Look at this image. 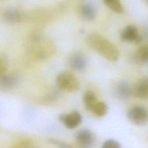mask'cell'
Returning a JSON list of instances; mask_svg holds the SVG:
<instances>
[{"label":"cell","mask_w":148,"mask_h":148,"mask_svg":"<svg viewBox=\"0 0 148 148\" xmlns=\"http://www.w3.org/2000/svg\"><path fill=\"white\" fill-rule=\"evenodd\" d=\"M87 43L93 50L110 61H116L119 58V51L109 40L97 34H92L87 38Z\"/></svg>","instance_id":"1"},{"label":"cell","mask_w":148,"mask_h":148,"mask_svg":"<svg viewBox=\"0 0 148 148\" xmlns=\"http://www.w3.org/2000/svg\"><path fill=\"white\" fill-rule=\"evenodd\" d=\"M56 83L60 89L66 92H75L80 88L79 80L75 75L69 72H62L56 77Z\"/></svg>","instance_id":"2"},{"label":"cell","mask_w":148,"mask_h":148,"mask_svg":"<svg viewBox=\"0 0 148 148\" xmlns=\"http://www.w3.org/2000/svg\"><path fill=\"white\" fill-rule=\"evenodd\" d=\"M127 117L132 123L136 125H143L148 120V112L142 106L135 105L127 112Z\"/></svg>","instance_id":"3"},{"label":"cell","mask_w":148,"mask_h":148,"mask_svg":"<svg viewBox=\"0 0 148 148\" xmlns=\"http://www.w3.org/2000/svg\"><path fill=\"white\" fill-rule=\"evenodd\" d=\"M76 142L81 148H91L95 142L94 133L89 130L84 129L76 134Z\"/></svg>","instance_id":"4"},{"label":"cell","mask_w":148,"mask_h":148,"mask_svg":"<svg viewBox=\"0 0 148 148\" xmlns=\"http://www.w3.org/2000/svg\"><path fill=\"white\" fill-rule=\"evenodd\" d=\"M60 120L69 129L77 127L82 122V115L77 111H73L67 114H61L59 116Z\"/></svg>","instance_id":"5"},{"label":"cell","mask_w":148,"mask_h":148,"mask_svg":"<svg viewBox=\"0 0 148 148\" xmlns=\"http://www.w3.org/2000/svg\"><path fill=\"white\" fill-rule=\"evenodd\" d=\"M121 38L123 41L135 43H139L142 40L137 28L134 25H127L121 32Z\"/></svg>","instance_id":"6"},{"label":"cell","mask_w":148,"mask_h":148,"mask_svg":"<svg viewBox=\"0 0 148 148\" xmlns=\"http://www.w3.org/2000/svg\"><path fill=\"white\" fill-rule=\"evenodd\" d=\"M114 93L119 99L127 100L131 97L133 93V90L128 83L121 81L116 84L114 88Z\"/></svg>","instance_id":"7"},{"label":"cell","mask_w":148,"mask_h":148,"mask_svg":"<svg viewBox=\"0 0 148 148\" xmlns=\"http://www.w3.org/2000/svg\"><path fill=\"white\" fill-rule=\"evenodd\" d=\"M69 64L71 68L78 71H83L87 66L86 57L81 53H73L69 58Z\"/></svg>","instance_id":"8"},{"label":"cell","mask_w":148,"mask_h":148,"mask_svg":"<svg viewBox=\"0 0 148 148\" xmlns=\"http://www.w3.org/2000/svg\"><path fill=\"white\" fill-rule=\"evenodd\" d=\"M133 92L140 98H144L148 95V77H144L139 80L136 84Z\"/></svg>","instance_id":"9"},{"label":"cell","mask_w":148,"mask_h":148,"mask_svg":"<svg viewBox=\"0 0 148 148\" xmlns=\"http://www.w3.org/2000/svg\"><path fill=\"white\" fill-rule=\"evenodd\" d=\"M23 13L16 9H9L5 11L3 18L5 21L10 23H16L21 21L23 19Z\"/></svg>","instance_id":"10"},{"label":"cell","mask_w":148,"mask_h":148,"mask_svg":"<svg viewBox=\"0 0 148 148\" xmlns=\"http://www.w3.org/2000/svg\"><path fill=\"white\" fill-rule=\"evenodd\" d=\"M81 16L86 20H91L96 16V9L94 6L91 3H85L80 8Z\"/></svg>","instance_id":"11"},{"label":"cell","mask_w":148,"mask_h":148,"mask_svg":"<svg viewBox=\"0 0 148 148\" xmlns=\"http://www.w3.org/2000/svg\"><path fill=\"white\" fill-rule=\"evenodd\" d=\"M18 82V78L13 75H4L0 77V88L8 90L14 87Z\"/></svg>","instance_id":"12"},{"label":"cell","mask_w":148,"mask_h":148,"mask_svg":"<svg viewBox=\"0 0 148 148\" xmlns=\"http://www.w3.org/2000/svg\"><path fill=\"white\" fill-rule=\"evenodd\" d=\"M83 102L86 109L91 111L98 102L97 97L94 91L91 90L86 91L83 96Z\"/></svg>","instance_id":"13"},{"label":"cell","mask_w":148,"mask_h":148,"mask_svg":"<svg viewBox=\"0 0 148 148\" xmlns=\"http://www.w3.org/2000/svg\"><path fill=\"white\" fill-rule=\"evenodd\" d=\"M135 60L140 64L148 62V46H142L138 49L135 54Z\"/></svg>","instance_id":"14"},{"label":"cell","mask_w":148,"mask_h":148,"mask_svg":"<svg viewBox=\"0 0 148 148\" xmlns=\"http://www.w3.org/2000/svg\"><path fill=\"white\" fill-rule=\"evenodd\" d=\"M108 109V106L105 102L102 101H98V102L92 108L91 112L96 116L101 117L104 116L107 113Z\"/></svg>","instance_id":"15"},{"label":"cell","mask_w":148,"mask_h":148,"mask_svg":"<svg viewBox=\"0 0 148 148\" xmlns=\"http://www.w3.org/2000/svg\"><path fill=\"white\" fill-rule=\"evenodd\" d=\"M103 2L114 12L118 14L123 13V8L120 0H103Z\"/></svg>","instance_id":"16"},{"label":"cell","mask_w":148,"mask_h":148,"mask_svg":"<svg viewBox=\"0 0 148 148\" xmlns=\"http://www.w3.org/2000/svg\"><path fill=\"white\" fill-rule=\"evenodd\" d=\"M8 65L9 61L7 56L3 54H0V77L5 75Z\"/></svg>","instance_id":"17"},{"label":"cell","mask_w":148,"mask_h":148,"mask_svg":"<svg viewBox=\"0 0 148 148\" xmlns=\"http://www.w3.org/2000/svg\"><path fill=\"white\" fill-rule=\"evenodd\" d=\"M102 148H121V146L117 140L113 139H109L106 140L103 143Z\"/></svg>","instance_id":"18"},{"label":"cell","mask_w":148,"mask_h":148,"mask_svg":"<svg viewBox=\"0 0 148 148\" xmlns=\"http://www.w3.org/2000/svg\"><path fill=\"white\" fill-rule=\"evenodd\" d=\"M49 141L55 146L60 147V148H75L73 146L65 143L63 141H61L58 139H56L54 138H51L49 139Z\"/></svg>","instance_id":"19"},{"label":"cell","mask_w":148,"mask_h":148,"mask_svg":"<svg viewBox=\"0 0 148 148\" xmlns=\"http://www.w3.org/2000/svg\"><path fill=\"white\" fill-rule=\"evenodd\" d=\"M146 1H147V2H148V0H146Z\"/></svg>","instance_id":"20"}]
</instances>
